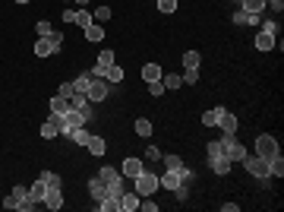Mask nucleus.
<instances>
[{
    "label": "nucleus",
    "mask_w": 284,
    "mask_h": 212,
    "mask_svg": "<svg viewBox=\"0 0 284 212\" xmlns=\"http://www.w3.org/2000/svg\"><path fill=\"white\" fill-rule=\"evenodd\" d=\"M133 187H136V193H139V197H155V190H158V177L142 168V174L133 177Z\"/></svg>",
    "instance_id": "obj_1"
},
{
    "label": "nucleus",
    "mask_w": 284,
    "mask_h": 212,
    "mask_svg": "<svg viewBox=\"0 0 284 212\" xmlns=\"http://www.w3.org/2000/svg\"><path fill=\"white\" fill-rule=\"evenodd\" d=\"M243 168H246V174L249 177H272V171H269V162H265V158H259V155H249L246 152V158H243Z\"/></svg>",
    "instance_id": "obj_2"
},
{
    "label": "nucleus",
    "mask_w": 284,
    "mask_h": 212,
    "mask_svg": "<svg viewBox=\"0 0 284 212\" xmlns=\"http://www.w3.org/2000/svg\"><path fill=\"white\" fill-rule=\"evenodd\" d=\"M256 155L265 158V162H269V158H275V155H278V140L269 137V133H262V137L256 140Z\"/></svg>",
    "instance_id": "obj_3"
},
{
    "label": "nucleus",
    "mask_w": 284,
    "mask_h": 212,
    "mask_svg": "<svg viewBox=\"0 0 284 212\" xmlns=\"http://www.w3.org/2000/svg\"><path fill=\"white\" fill-rule=\"evenodd\" d=\"M108 92H111V82L101 76V79H92L89 82V92H85V95H89V101H105Z\"/></svg>",
    "instance_id": "obj_4"
},
{
    "label": "nucleus",
    "mask_w": 284,
    "mask_h": 212,
    "mask_svg": "<svg viewBox=\"0 0 284 212\" xmlns=\"http://www.w3.org/2000/svg\"><path fill=\"white\" fill-rule=\"evenodd\" d=\"M70 108H76V111H79L85 121H92L95 117V108H92V101H89V95H76L73 92V98H70Z\"/></svg>",
    "instance_id": "obj_5"
},
{
    "label": "nucleus",
    "mask_w": 284,
    "mask_h": 212,
    "mask_svg": "<svg viewBox=\"0 0 284 212\" xmlns=\"http://www.w3.org/2000/svg\"><path fill=\"white\" fill-rule=\"evenodd\" d=\"M60 127H63V117L60 114H51L45 124H41V137L45 140H54V137H60Z\"/></svg>",
    "instance_id": "obj_6"
},
{
    "label": "nucleus",
    "mask_w": 284,
    "mask_h": 212,
    "mask_svg": "<svg viewBox=\"0 0 284 212\" xmlns=\"http://www.w3.org/2000/svg\"><path fill=\"white\" fill-rule=\"evenodd\" d=\"M142 168H145L142 158H133V155H130V158H123V165H120V174L133 181V177H139V174H142Z\"/></svg>",
    "instance_id": "obj_7"
},
{
    "label": "nucleus",
    "mask_w": 284,
    "mask_h": 212,
    "mask_svg": "<svg viewBox=\"0 0 284 212\" xmlns=\"http://www.w3.org/2000/svg\"><path fill=\"white\" fill-rule=\"evenodd\" d=\"M98 177L108 184V193H111V187H123V174H120L117 168H101Z\"/></svg>",
    "instance_id": "obj_8"
},
{
    "label": "nucleus",
    "mask_w": 284,
    "mask_h": 212,
    "mask_svg": "<svg viewBox=\"0 0 284 212\" xmlns=\"http://www.w3.org/2000/svg\"><path fill=\"white\" fill-rule=\"evenodd\" d=\"M209 165H212V171L218 174V177H227L230 168H234V162H230L227 155H215V158H209Z\"/></svg>",
    "instance_id": "obj_9"
},
{
    "label": "nucleus",
    "mask_w": 284,
    "mask_h": 212,
    "mask_svg": "<svg viewBox=\"0 0 284 212\" xmlns=\"http://www.w3.org/2000/svg\"><path fill=\"white\" fill-rule=\"evenodd\" d=\"M89 193H92V200H95V203L105 200V197H108V184L101 181L98 174H95V177H89Z\"/></svg>",
    "instance_id": "obj_10"
},
{
    "label": "nucleus",
    "mask_w": 284,
    "mask_h": 212,
    "mask_svg": "<svg viewBox=\"0 0 284 212\" xmlns=\"http://www.w3.org/2000/svg\"><path fill=\"white\" fill-rule=\"evenodd\" d=\"M180 184H183V177H180L177 171H165V174L158 177V187H165V190H170V193H174Z\"/></svg>",
    "instance_id": "obj_11"
},
{
    "label": "nucleus",
    "mask_w": 284,
    "mask_h": 212,
    "mask_svg": "<svg viewBox=\"0 0 284 212\" xmlns=\"http://www.w3.org/2000/svg\"><path fill=\"white\" fill-rule=\"evenodd\" d=\"M45 206L51 212H57V209H63V190L54 187V190H48V197H45Z\"/></svg>",
    "instance_id": "obj_12"
},
{
    "label": "nucleus",
    "mask_w": 284,
    "mask_h": 212,
    "mask_svg": "<svg viewBox=\"0 0 284 212\" xmlns=\"http://www.w3.org/2000/svg\"><path fill=\"white\" fill-rule=\"evenodd\" d=\"M139 200H142V197H139L136 190H133V193L123 190V197H120V212H133V209H139Z\"/></svg>",
    "instance_id": "obj_13"
},
{
    "label": "nucleus",
    "mask_w": 284,
    "mask_h": 212,
    "mask_svg": "<svg viewBox=\"0 0 284 212\" xmlns=\"http://www.w3.org/2000/svg\"><path fill=\"white\" fill-rule=\"evenodd\" d=\"M234 25H259V13H246V10H240V6H237Z\"/></svg>",
    "instance_id": "obj_14"
},
{
    "label": "nucleus",
    "mask_w": 284,
    "mask_h": 212,
    "mask_svg": "<svg viewBox=\"0 0 284 212\" xmlns=\"http://www.w3.org/2000/svg\"><path fill=\"white\" fill-rule=\"evenodd\" d=\"M85 41H92V45H101L105 41V25H85Z\"/></svg>",
    "instance_id": "obj_15"
},
{
    "label": "nucleus",
    "mask_w": 284,
    "mask_h": 212,
    "mask_svg": "<svg viewBox=\"0 0 284 212\" xmlns=\"http://www.w3.org/2000/svg\"><path fill=\"white\" fill-rule=\"evenodd\" d=\"M48 105H51V114H60V117L70 111V98H63V95H54Z\"/></svg>",
    "instance_id": "obj_16"
},
{
    "label": "nucleus",
    "mask_w": 284,
    "mask_h": 212,
    "mask_svg": "<svg viewBox=\"0 0 284 212\" xmlns=\"http://www.w3.org/2000/svg\"><path fill=\"white\" fill-rule=\"evenodd\" d=\"M218 127L225 133H237V114H230V111H221V117H218Z\"/></svg>",
    "instance_id": "obj_17"
},
{
    "label": "nucleus",
    "mask_w": 284,
    "mask_h": 212,
    "mask_svg": "<svg viewBox=\"0 0 284 212\" xmlns=\"http://www.w3.org/2000/svg\"><path fill=\"white\" fill-rule=\"evenodd\" d=\"M48 184L45 181H41V177H38V181L35 184H32V187H29V193H32V200H35V203H45V197H48Z\"/></svg>",
    "instance_id": "obj_18"
},
{
    "label": "nucleus",
    "mask_w": 284,
    "mask_h": 212,
    "mask_svg": "<svg viewBox=\"0 0 284 212\" xmlns=\"http://www.w3.org/2000/svg\"><path fill=\"white\" fill-rule=\"evenodd\" d=\"M85 149H89L92 155H105V152H108V142L101 140V137H89V142H85Z\"/></svg>",
    "instance_id": "obj_19"
},
{
    "label": "nucleus",
    "mask_w": 284,
    "mask_h": 212,
    "mask_svg": "<svg viewBox=\"0 0 284 212\" xmlns=\"http://www.w3.org/2000/svg\"><path fill=\"white\" fill-rule=\"evenodd\" d=\"M256 51H275V35L259 32V35H256Z\"/></svg>",
    "instance_id": "obj_20"
},
{
    "label": "nucleus",
    "mask_w": 284,
    "mask_h": 212,
    "mask_svg": "<svg viewBox=\"0 0 284 212\" xmlns=\"http://www.w3.org/2000/svg\"><path fill=\"white\" fill-rule=\"evenodd\" d=\"M89 82H92V76L89 73H79L73 79V92H76V95H85V92H89Z\"/></svg>",
    "instance_id": "obj_21"
},
{
    "label": "nucleus",
    "mask_w": 284,
    "mask_h": 212,
    "mask_svg": "<svg viewBox=\"0 0 284 212\" xmlns=\"http://www.w3.org/2000/svg\"><path fill=\"white\" fill-rule=\"evenodd\" d=\"M95 209H98V212H120V200L105 197V200H98V203H95Z\"/></svg>",
    "instance_id": "obj_22"
},
{
    "label": "nucleus",
    "mask_w": 284,
    "mask_h": 212,
    "mask_svg": "<svg viewBox=\"0 0 284 212\" xmlns=\"http://www.w3.org/2000/svg\"><path fill=\"white\" fill-rule=\"evenodd\" d=\"M161 76H165V73H161L158 64H145V67H142V79H145V82H155V79H161Z\"/></svg>",
    "instance_id": "obj_23"
},
{
    "label": "nucleus",
    "mask_w": 284,
    "mask_h": 212,
    "mask_svg": "<svg viewBox=\"0 0 284 212\" xmlns=\"http://www.w3.org/2000/svg\"><path fill=\"white\" fill-rule=\"evenodd\" d=\"M161 82H165V89L177 92L180 86H183V76H177V73H168V76H161Z\"/></svg>",
    "instance_id": "obj_24"
},
{
    "label": "nucleus",
    "mask_w": 284,
    "mask_h": 212,
    "mask_svg": "<svg viewBox=\"0 0 284 212\" xmlns=\"http://www.w3.org/2000/svg\"><path fill=\"white\" fill-rule=\"evenodd\" d=\"M38 177H41V181L48 184L51 190H54V187H63V177H60V174H54V171H41Z\"/></svg>",
    "instance_id": "obj_25"
},
{
    "label": "nucleus",
    "mask_w": 284,
    "mask_h": 212,
    "mask_svg": "<svg viewBox=\"0 0 284 212\" xmlns=\"http://www.w3.org/2000/svg\"><path fill=\"white\" fill-rule=\"evenodd\" d=\"M240 10H246V13H262V10H265V0H240Z\"/></svg>",
    "instance_id": "obj_26"
},
{
    "label": "nucleus",
    "mask_w": 284,
    "mask_h": 212,
    "mask_svg": "<svg viewBox=\"0 0 284 212\" xmlns=\"http://www.w3.org/2000/svg\"><path fill=\"white\" fill-rule=\"evenodd\" d=\"M221 111H225V108H212V111H205V114H202V127H218Z\"/></svg>",
    "instance_id": "obj_27"
},
{
    "label": "nucleus",
    "mask_w": 284,
    "mask_h": 212,
    "mask_svg": "<svg viewBox=\"0 0 284 212\" xmlns=\"http://www.w3.org/2000/svg\"><path fill=\"white\" fill-rule=\"evenodd\" d=\"M165 165H168V171H177V174H183V158L180 155H165Z\"/></svg>",
    "instance_id": "obj_28"
},
{
    "label": "nucleus",
    "mask_w": 284,
    "mask_h": 212,
    "mask_svg": "<svg viewBox=\"0 0 284 212\" xmlns=\"http://www.w3.org/2000/svg\"><path fill=\"white\" fill-rule=\"evenodd\" d=\"M199 61H202L199 51H186V54H183V70H193V67L199 70Z\"/></svg>",
    "instance_id": "obj_29"
},
{
    "label": "nucleus",
    "mask_w": 284,
    "mask_h": 212,
    "mask_svg": "<svg viewBox=\"0 0 284 212\" xmlns=\"http://www.w3.org/2000/svg\"><path fill=\"white\" fill-rule=\"evenodd\" d=\"M133 127H136V133H139V137H152V130H155L149 117H139V121H136Z\"/></svg>",
    "instance_id": "obj_30"
},
{
    "label": "nucleus",
    "mask_w": 284,
    "mask_h": 212,
    "mask_svg": "<svg viewBox=\"0 0 284 212\" xmlns=\"http://www.w3.org/2000/svg\"><path fill=\"white\" fill-rule=\"evenodd\" d=\"M89 137H92V133L85 130V127H76V130L70 133V140L76 142V146H85V142H89Z\"/></svg>",
    "instance_id": "obj_31"
},
{
    "label": "nucleus",
    "mask_w": 284,
    "mask_h": 212,
    "mask_svg": "<svg viewBox=\"0 0 284 212\" xmlns=\"http://www.w3.org/2000/svg\"><path fill=\"white\" fill-rule=\"evenodd\" d=\"M269 171H272V177H284V162H281V152L275 158H269Z\"/></svg>",
    "instance_id": "obj_32"
},
{
    "label": "nucleus",
    "mask_w": 284,
    "mask_h": 212,
    "mask_svg": "<svg viewBox=\"0 0 284 212\" xmlns=\"http://www.w3.org/2000/svg\"><path fill=\"white\" fill-rule=\"evenodd\" d=\"M105 79L111 82V86H114V82H120V79H123V70H120L117 64H114V67H108V70H105Z\"/></svg>",
    "instance_id": "obj_33"
},
{
    "label": "nucleus",
    "mask_w": 284,
    "mask_h": 212,
    "mask_svg": "<svg viewBox=\"0 0 284 212\" xmlns=\"http://www.w3.org/2000/svg\"><path fill=\"white\" fill-rule=\"evenodd\" d=\"M35 54H38V57H51V54H54L48 38H38V41H35Z\"/></svg>",
    "instance_id": "obj_34"
},
{
    "label": "nucleus",
    "mask_w": 284,
    "mask_h": 212,
    "mask_svg": "<svg viewBox=\"0 0 284 212\" xmlns=\"http://www.w3.org/2000/svg\"><path fill=\"white\" fill-rule=\"evenodd\" d=\"M48 41H51V51H54V54H57V51L63 48V32H57V29H54V32H51V35H48Z\"/></svg>",
    "instance_id": "obj_35"
},
{
    "label": "nucleus",
    "mask_w": 284,
    "mask_h": 212,
    "mask_svg": "<svg viewBox=\"0 0 284 212\" xmlns=\"http://www.w3.org/2000/svg\"><path fill=\"white\" fill-rule=\"evenodd\" d=\"M158 3V10L165 13V16H170V13H177V0H155Z\"/></svg>",
    "instance_id": "obj_36"
},
{
    "label": "nucleus",
    "mask_w": 284,
    "mask_h": 212,
    "mask_svg": "<svg viewBox=\"0 0 284 212\" xmlns=\"http://www.w3.org/2000/svg\"><path fill=\"white\" fill-rule=\"evenodd\" d=\"M76 25H82V29H85V25H92L95 19H92V13H85V10H76V19H73Z\"/></svg>",
    "instance_id": "obj_37"
},
{
    "label": "nucleus",
    "mask_w": 284,
    "mask_h": 212,
    "mask_svg": "<svg viewBox=\"0 0 284 212\" xmlns=\"http://www.w3.org/2000/svg\"><path fill=\"white\" fill-rule=\"evenodd\" d=\"M205 155H209V158H215V155H225V149H221V142H218V140H212L209 146H205Z\"/></svg>",
    "instance_id": "obj_38"
},
{
    "label": "nucleus",
    "mask_w": 284,
    "mask_h": 212,
    "mask_svg": "<svg viewBox=\"0 0 284 212\" xmlns=\"http://www.w3.org/2000/svg\"><path fill=\"white\" fill-rule=\"evenodd\" d=\"M139 209L142 212H158V203H155V197H142L139 200Z\"/></svg>",
    "instance_id": "obj_39"
},
{
    "label": "nucleus",
    "mask_w": 284,
    "mask_h": 212,
    "mask_svg": "<svg viewBox=\"0 0 284 212\" xmlns=\"http://www.w3.org/2000/svg\"><path fill=\"white\" fill-rule=\"evenodd\" d=\"M92 19H95V22H108V19H111V6H98V10L92 13Z\"/></svg>",
    "instance_id": "obj_40"
},
{
    "label": "nucleus",
    "mask_w": 284,
    "mask_h": 212,
    "mask_svg": "<svg viewBox=\"0 0 284 212\" xmlns=\"http://www.w3.org/2000/svg\"><path fill=\"white\" fill-rule=\"evenodd\" d=\"M35 32H38V38H48L54 29H51V22H48V19H41V22H35Z\"/></svg>",
    "instance_id": "obj_41"
},
{
    "label": "nucleus",
    "mask_w": 284,
    "mask_h": 212,
    "mask_svg": "<svg viewBox=\"0 0 284 212\" xmlns=\"http://www.w3.org/2000/svg\"><path fill=\"white\" fill-rule=\"evenodd\" d=\"M149 92H152V98H158V95H165V82H161V79H155V82H149Z\"/></svg>",
    "instance_id": "obj_42"
},
{
    "label": "nucleus",
    "mask_w": 284,
    "mask_h": 212,
    "mask_svg": "<svg viewBox=\"0 0 284 212\" xmlns=\"http://www.w3.org/2000/svg\"><path fill=\"white\" fill-rule=\"evenodd\" d=\"M180 76H183V82H199V70H196V67L193 70H183Z\"/></svg>",
    "instance_id": "obj_43"
},
{
    "label": "nucleus",
    "mask_w": 284,
    "mask_h": 212,
    "mask_svg": "<svg viewBox=\"0 0 284 212\" xmlns=\"http://www.w3.org/2000/svg\"><path fill=\"white\" fill-rule=\"evenodd\" d=\"M19 209H22V212H32V209H35V200H32V193H29L25 200H19Z\"/></svg>",
    "instance_id": "obj_44"
},
{
    "label": "nucleus",
    "mask_w": 284,
    "mask_h": 212,
    "mask_svg": "<svg viewBox=\"0 0 284 212\" xmlns=\"http://www.w3.org/2000/svg\"><path fill=\"white\" fill-rule=\"evenodd\" d=\"M158 158H161V152L155 149V146H149V149H145V162H158Z\"/></svg>",
    "instance_id": "obj_45"
},
{
    "label": "nucleus",
    "mask_w": 284,
    "mask_h": 212,
    "mask_svg": "<svg viewBox=\"0 0 284 212\" xmlns=\"http://www.w3.org/2000/svg\"><path fill=\"white\" fill-rule=\"evenodd\" d=\"M57 95H63V98H73V82H63V86L57 89Z\"/></svg>",
    "instance_id": "obj_46"
},
{
    "label": "nucleus",
    "mask_w": 284,
    "mask_h": 212,
    "mask_svg": "<svg viewBox=\"0 0 284 212\" xmlns=\"http://www.w3.org/2000/svg\"><path fill=\"white\" fill-rule=\"evenodd\" d=\"M13 197H16V200H25V197H29V187H22V184H16V187H13Z\"/></svg>",
    "instance_id": "obj_47"
},
{
    "label": "nucleus",
    "mask_w": 284,
    "mask_h": 212,
    "mask_svg": "<svg viewBox=\"0 0 284 212\" xmlns=\"http://www.w3.org/2000/svg\"><path fill=\"white\" fill-rule=\"evenodd\" d=\"M3 206H6V209H19V200H16V197H13V193H10V197H6V200H3Z\"/></svg>",
    "instance_id": "obj_48"
},
{
    "label": "nucleus",
    "mask_w": 284,
    "mask_h": 212,
    "mask_svg": "<svg viewBox=\"0 0 284 212\" xmlns=\"http://www.w3.org/2000/svg\"><path fill=\"white\" fill-rule=\"evenodd\" d=\"M262 25V32H269V35H275V32H278V25H275V22H259Z\"/></svg>",
    "instance_id": "obj_49"
},
{
    "label": "nucleus",
    "mask_w": 284,
    "mask_h": 212,
    "mask_svg": "<svg viewBox=\"0 0 284 212\" xmlns=\"http://www.w3.org/2000/svg\"><path fill=\"white\" fill-rule=\"evenodd\" d=\"M265 6H275V10L281 13V6H284V0H265Z\"/></svg>",
    "instance_id": "obj_50"
},
{
    "label": "nucleus",
    "mask_w": 284,
    "mask_h": 212,
    "mask_svg": "<svg viewBox=\"0 0 284 212\" xmlns=\"http://www.w3.org/2000/svg\"><path fill=\"white\" fill-rule=\"evenodd\" d=\"M221 209H225V212H237L240 206H237V203H221Z\"/></svg>",
    "instance_id": "obj_51"
},
{
    "label": "nucleus",
    "mask_w": 284,
    "mask_h": 212,
    "mask_svg": "<svg viewBox=\"0 0 284 212\" xmlns=\"http://www.w3.org/2000/svg\"><path fill=\"white\" fill-rule=\"evenodd\" d=\"M76 3H79V6H89V3H92V0H76Z\"/></svg>",
    "instance_id": "obj_52"
},
{
    "label": "nucleus",
    "mask_w": 284,
    "mask_h": 212,
    "mask_svg": "<svg viewBox=\"0 0 284 212\" xmlns=\"http://www.w3.org/2000/svg\"><path fill=\"white\" fill-rule=\"evenodd\" d=\"M16 3H29V0H16Z\"/></svg>",
    "instance_id": "obj_53"
},
{
    "label": "nucleus",
    "mask_w": 284,
    "mask_h": 212,
    "mask_svg": "<svg viewBox=\"0 0 284 212\" xmlns=\"http://www.w3.org/2000/svg\"><path fill=\"white\" fill-rule=\"evenodd\" d=\"M230 3H237V6H240V0H230Z\"/></svg>",
    "instance_id": "obj_54"
}]
</instances>
